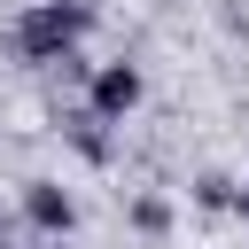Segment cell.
Returning a JSON list of instances; mask_svg holds the SVG:
<instances>
[{"mask_svg": "<svg viewBox=\"0 0 249 249\" xmlns=\"http://www.w3.org/2000/svg\"><path fill=\"white\" fill-rule=\"evenodd\" d=\"M86 31H93V8H86V0H39V8H23V16L8 23V47H16L23 62H62Z\"/></svg>", "mask_w": 249, "mask_h": 249, "instance_id": "obj_1", "label": "cell"}, {"mask_svg": "<svg viewBox=\"0 0 249 249\" xmlns=\"http://www.w3.org/2000/svg\"><path fill=\"white\" fill-rule=\"evenodd\" d=\"M140 93H148V78H140L132 62H101V70H93V117H101V124H124V117L140 109Z\"/></svg>", "mask_w": 249, "mask_h": 249, "instance_id": "obj_2", "label": "cell"}, {"mask_svg": "<svg viewBox=\"0 0 249 249\" xmlns=\"http://www.w3.org/2000/svg\"><path fill=\"white\" fill-rule=\"evenodd\" d=\"M23 218H31L39 233H70V226H78V202H70L54 179H31V187H23Z\"/></svg>", "mask_w": 249, "mask_h": 249, "instance_id": "obj_3", "label": "cell"}, {"mask_svg": "<svg viewBox=\"0 0 249 249\" xmlns=\"http://www.w3.org/2000/svg\"><path fill=\"white\" fill-rule=\"evenodd\" d=\"M195 202H202V210H226V202H233V179L202 171V179H195Z\"/></svg>", "mask_w": 249, "mask_h": 249, "instance_id": "obj_4", "label": "cell"}, {"mask_svg": "<svg viewBox=\"0 0 249 249\" xmlns=\"http://www.w3.org/2000/svg\"><path fill=\"white\" fill-rule=\"evenodd\" d=\"M132 226H140V233H163V226H171V202H163V195H140Z\"/></svg>", "mask_w": 249, "mask_h": 249, "instance_id": "obj_5", "label": "cell"}, {"mask_svg": "<svg viewBox=\"0 0 249 249\" xmlns=\"http://www.w3.org/2000/svg\"><path fill=\"white\" fill-rule=\"evenodd\" d=\"M226 210H233V218L249 226V187H233V202H226Z\"/></svg>", "mask_w": 249, "mask_h": 249, "instance_id": "obj_6", "label": "cell"}]
</instances>
